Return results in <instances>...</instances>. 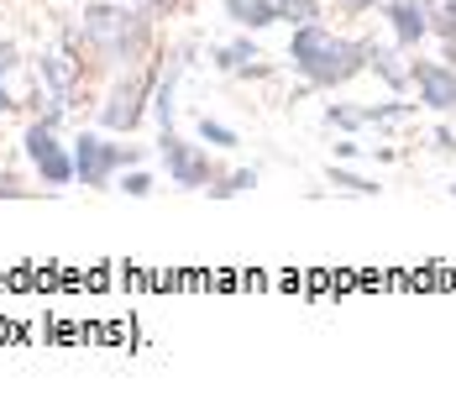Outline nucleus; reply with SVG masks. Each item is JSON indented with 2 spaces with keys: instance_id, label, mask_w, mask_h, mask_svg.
Here are the masks:
<instances>
[{
  "instance_id": "f257e3e1",
  "label": "nucleus",
  "mask_w": 456,
  "mask_h": 409,
  "mask_svg": "<svg viewBox=\"0 0 456 409\" xmlns=\"http://www.w3.org/2000/svg\"><path fill=\"white\" fill-rule=\"evenodd\" d=\"M315 85H336V79H346V74H357L367 58L362 43H341V37H330V32H320V27H299V37H294V53H289Z\"/></svg>"
},
{
  "instance_id": "f03ea898",
  "label": "nucleus",
  "mask_w": 456,
  "mask_h": 409,
  "mask_svg": "<svg viewBox=\"0 0 456 409\" xmlns=\"http://www.w3.org/2000/svg\"><path fill=\"white\" fill-rule=\"evenodd\" d=\"M85 32H90V43L100 53H110V58H126V47L137 53L147 43V27H142L132 11H110V5H94L90 21H85Z\"/></svg>"
},
{
  "instance_id": "7ed1b4c3",
  "label": "nucleus",
  "mask_w": 456,
  "mask_h": 409,
  "mask_svg": "<svg viewBox=\"0 0 456 409\" xmlns=\"http://www.w3.org/2000/svg\"><path fill=\"white\" fill-rule=\"evenodd\" d=\"M126 163H132V152L121 142H105V136H79V147H74V174L85 184H105Z\"/></svg>"
},
{
  "instance_id": "20e7f679",
  "label": "nucleus",
  "mask_w": 456,
  "mask_h": 409,
  "mask_svg": "<svg viewBox=\"0 0 456 409\" xmlns=\"http://www.w3.org/2000/svg\"><path fill=\"white\" fill-rule=\"evenodd\" d=\"M27 158H32V168H37L47 184H69L74 179V158L58 147V136H53L47 121H32V127H27Z\"/></svg>"
},
{
  "instance_id": "39448f33",
  "label": "nucleus",
  "mask_w": 456,
  "mask_h": 409,
  "mask_svg": "<svg viewBox=\"0 0 456 409\" xmlns=\"http://www.w3.org/2000/svg\"><path fill=\"white\" fill-rule=\"evenodd\" d=\"M163 158H168V174H174V184H183V189H200V184L210 179L205 152H200V147H189V142H179V136H174V127L163 132Z\"/></svg>"
},
{
  "instance_id": "423d86ee",
  "label": "nucleus",
  "mask_w": 456,
  "mask_h": 409,
  "mask_svg": "<svg viewBox=\"0 0 456 409\" xmlns=\"http://www.w3.org/2000/svg\"><path fill=\"white\" fill-rule=\"evenodd\" d=\"M414 85L425 90V105H436V110L456 105V74L441 69V63H414Z\"/></svg>"
},
{
  "instance_id": "0eeeda50",
  "label": "nucleus",
  "mask_w": 456,
  "mask_h": 409,
  "mask_svg": "<svg viewBox=\"0 0 456 409\" xmlns=\"http://www.w3.org/2000/svg\"><path fill=\"white\" fill-rule=\"evenodd\" d=\"M142 94H147V79L121 85V90L110 94V105H105V127H116V132L137 127V121H142Z\"/></svg>"
},
{
  "instance_id": "6e6552de",
  "label": "nucleus",
  "mask_w": 456,
  "mask_h": 409,
  "mask_svg": "<svg viewBox=\"0 0 456 409\" xmlns=\"http://www.w3.org/2000/svg\"><path fill=\"white\" fill-rule=\"evenodd\" d=\"M388 16H394V32H399V43L404 47H414L419 37H425V11H419L414 0H394Z\"/></svg>"
},
{
  "instance_id": "1a4fd4ad",
  "label": "nucleus",
  "mask_w": 456,
  "mask_h": 409,
  "mask_svg": "<svg viewBox=\"0 0 456 409\" xmlns=\"http://www.w3.org/2000/svg\"><path fill=\"white\" fill-rule=\"evenodd\" d=\"M226 16L236 27H268L278 21V5L273 0H226Z\"/></svg>"
},
{
  "instance_id": "9d476101",
  "label": "nucleus",
  "mask_w": 456,
  "mask_h": 409,
  "mask_svg": "<svg viewBox=\"0 0 456 409\" xmlns=\"http://www.w3.org/2000/svg\"><path fill=\"white\" fill-rule=\"evenodd\" d=\"M278 21H294V27L315 21V0H283V5H278Z\"/></svg>"
},
{
  "instance_id": "9b49d317",
  "label": "nucleus",
  "mask_w": 456,
  "mask_h": 409,
  "mask_svg": "<svg viewBox=\"0 0 456 409\" xmlns=\"http://www.w3.org/2000/svg\"><path fill=\"white\" fill-rule=\"evenodd\" d=\"M200 142H210V147H236V132L205 116V121H200Z\"/></svg>"
},
{
  "instance_id": "f8f14e48",
  "label": "nucleus",
  "mask_w": 456,
  "mask_h": 409,
  "mask_svg": "<svg viewBox=\"0 0 456 409\" xmlns=\"http://www.w3.org/2000/svg\"><path fill=\"white\" fill-rule=\"evenodd\" d=\"M247 58H257V47H252V43H236V47H221V53H216V63H221V69H241Z\"/></svg>"
},
{
  "instance_id": "ddd939ff",
  "label": "nucleus",
  "mask_w": 456,
  "mask_h": 409,
  "mask_svg": "<svg viewBox=\"0 0 456 409\" xmlns=\"http://www.w3.org/2000/svg\"><path fill=\"white\" fill-rule=\"evenodd\" d=\"M330 184H341V189H357V194H372V189H378V184L357 179V174H341V168H330Z\"/></svg>"
},
{
  "instance_id": "4468645a",
  "label": "nucleus",
  "mask_w": 456,
  "mask_h": 409,
  "mask_svg": "<svg viewBox=\"0 0 456 409\" xmlns=\"http://www.w3.org/2000/svg\"><path fill=\"white\" fill-rule=\"evenodd\" d=\"M252 184H257V174H231V179L216 189V194H241V189H252Z\"/></svg>"
},
{
  "instance_id": "2eb2a0df",
  "label": "nucleus",
  "mask_w": 456,
  "mask_h": 409,
  "mask_svg": "<svg viewBox=\"0 0 456 409\" xmlns=\"http://www.w3.org/2000/svg\"><path fill=\"white\" fill-rule=\"evenodd\" d=\"M121 189H126V194H147V189H152V179H147V174H126V179H121Z\"/></svg>"
},
{
  "instance_id": "dca6fc26",
  "label": "nucleus",
  "mask_w": 456,
  "mask_h": 409,
  "mask_svg": "<svg viewBox=\"0 0 456 409\" xmlns=\"http://www.w3.org/2000/svg\"><path fill=\"white\" fill-rule=\"evenodd\" d=\"M11 63H16V47L5 43V47H0V74H11Z\"/></svg>"
},
{
  "instance_id": "f3484780",
  "label": "nucleus",
  "mask_w": 456,
  "mask_h": 409,
  "mask_svg": "<svg viewBox=\"0 0 456 409\" xmlns=\"http://www.w3.org/2000/svg\"><path fill=\"white\" fill-rule=\"evenodd\" d=\"M5 110H11V94L0 90V116H5Z\"/></svg>"
},
{
  "instance_id": "a211bd4d",
  "label": "nucleus",
  "mask_w": 456,
  "mask_h": 409,
  "mask_svg": "<svg viewBox=\"0 0 456 409\" xmlns=\"http://www.w3.org/2000/svg\"><path fill=\"white\" fill-rule=\"evenodd\" d=\"M352 5H367V0H352Z\"/></svg>"
},
{
  "instance_id": "6ab92c4d",
  "label": "nucleus",
  "mask_w": 456,
  "mask_h": 409,
  "mask_svg": "<svg viewBox=\"0 0 456 409\" xmlns=\"http://www.w3.org/2000/svg\"><path fill=\"white\" fill-rule=\"evenodd\" d=\"M5 184H11V179H0V189H5Z\"/></svg>"
},
{
  "instance_id": "aec40b11",
  "label": "nucleus",
  "mask_w": 456,
  "mask_h": 409,
  "mask_svg": "<svg viewBox=\"0 0 456 409\" xmlns=\"http://www.w3.org/2000/svg\"><path fill=\"white\" fill-rule=\"evenodd\" d=\"M452 11H456V0H452Z\"/></svg>"
}]
</instances>
